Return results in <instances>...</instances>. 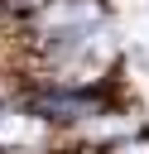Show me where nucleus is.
Here are the masks:
<instances>
[{"label":"nucleus","mask_w":149,"mask_h":154,"mask_svg":"<svg viewBox=\"0 0 149 154\" xmlns=\"http://www.w3.org/2000/svg\"><path fill=\"white\" fill-rule=\"evenodd\" d=\"M106 154H149V140L139 135V140H120V144H111Z\"/></svg>","instance_id":"1"},{"label":"nucleus","mask_w":149,"mask_h":154,"mask_svg":"<svg viewBox=\"0 0 149 154\" xmlns=\"http://www.w3.org/2000/svg\"><path fill=\"white\" fill-rule=\"evenodd\" d=\"M0 154H5V144H0Z\"/></svg>","instance_id":"3"},{"label":"nucleus","mask_w":149,"mask_h":154,"mask_svg":"<svg viewBox=\"0 0 149 154\" xmlns=\"http://www.w3.org/2000/svg\"><path fill=\"white\" fill-rule=\"evenodd\" d=\"M43 5H53V0H14V14H24V10H43Z\"/></svg>","instance_id":"2"}]
</instances>
